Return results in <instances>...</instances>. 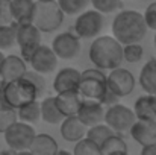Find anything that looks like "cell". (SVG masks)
<instances>
[{"instance_id":"1","label":"cell","mask_w":156,"mask_h":155,"mask_svg":"<svg viewBox=\"0 0 156 155\" xmlns=\"http://www.w3.org/2000/svg\"><path fill=\"white\" fill-rule=\"evenodd\" d=\"M147 31L149 28L146 24L144 15L138 11H121L115 15L112 21V34L121 44L141 41L146 37Z\"/></svg>"},{"instance_id":"2","label":"cell","mask_w":156,"mask_h":155,"mask_svg":"<svg viewBox=\"0 0 156 155\" xmlns=\"http://www.w3.org/2000/svg\"><path fill=\"white\" fill-rule=\"evenodd\" d=\"M90 61L102 68V70H112L118 65H121L123 59V44L112 35L96 37L94 41L90 44L88 50Z\"/></svg>"},{"instance_id":"3","label":"cell","mask_w":156,"mask_h":155,"mask_svg":"<svg viewBox=\"0 0 156 155\" xmlns=\"http://www.w3.org/2000/svg\"><path fill=\"white\" fill-rule=\"evenodd\" d=\"M64 12L56 0H46V2H35L32 23L41 32H55L61 28L64 21Z\"/></svg>"},{"instance_id":"4","label":"cell","mask_w":156,"mask_h":155,"mask_svg":"<svg viewBox=\"0 0 156 155\" xmlns=\"http://www.w3.org/2000/svg\"><path fill=\"white\" fill-rule=\"evenodd\" d=\"M5 96L11 108H20L40 98L37 87L24 76L5 82Z\"/></svg>"},{"instance_id":"5","label":"cell","mask_w":156,"mask_h":155,"mask_svg":"<svg viewBox=\"0 0 156 155\" xmlns=\"http://www.w3.org/2000/svg\"><path fill=\"white\" fill-rule=\"evenodd\" d=\"M35 129L30 123H26V122H21V120H17L14 122L5 132V142L6 145L14 149L15 152H24V151H29V146L35 137Z\"/></svg>"},{"instance_id":"6","label":"cell","mask_w":156,"mask_h":155,"mask_svg":"<svg viewBox=\"0 0 156 155\" xmlns=\"http://www.w3.org/2000/svg\"><path fill=\"white\" fill-rule=\"evenodd\" d=\"M15 38L21 52V58L29 62L30 55L41 44V31L32 23H15Z\"/></svg>"},{"instance_id":"7","label":"cell","mask_w":156,"mask_h":155,"mask_svg":"<svg viewBox=\"0 0 156 155\" xmlns=\"http://www.w3.org/2000/svg\"><path fill=\"white\" fill-rule=\"evenodd\" d=\"M136 116L133 113V109H130L129 106L123 105V103H114L109 105V108L105 111V117L103 122L111 126L115 132L118 134H124L129 132L132 125L135 123Z\"/></svg>"},{"instance_id":"8","label":"cell","mask_w":156,"mask_h":155,"mask_svg":"<svg viewBox=\"0 0 156 155\" xmlns=\"http://www.w3.org/2000/svg\"><path fill=\"white\" fill-rule=\"evenodd\" d=\"M103 14L97 9L82 11L74 21V34L82 38H96L103 29Z\"/></svg>"},{"instance_id":"9","label":"cell","mask_w":156,"mask_h":155,"mask_svg":"<svg viewBox=\"0 0 156 155\" xmlns=\"http://www.w3.org/2000/svg\"><path fill=\"white\" fill-rule=\"evenodd\" d=\"M106 84L118 98H126L133 91L136 81L132 72L118 65L109 72V75L106 76Z\"/></svg>"},{"instance_id":"10","label":"cell","mask_w":156,"mask_h":155,"mask_svg":"<svg viewBox=\"0 0 156 155\" xmlns=\"http://www.w3.org/2000/svg\"><path fill=\"white\" fill-rule=\"evenodd\" d=\"M50 47L56 53L58 58L68 61V59H73L79 55V52H80V38L73 32H62V34H58L53 38Z\"/></svg>"},{"instance_id":"11","label":"cell","mask_w":156,"mask_h":155,"mask_svg":"<svg viewBox=\"0 0 156 155\" xmlns=\"http://www.w3.org/2000/svg\"><path fill=\"white\" fill-rule=\"evenodd\" d=\"M29 64L32 65L34 70L43 73V75H49L56 70V65H58V56L56 53L53 52V49L50 46H44V44H40L34 53L30 55L29 58Z\"/></svg>"},{"instance_id":"12","label":"cell","mask_w":156,"mask_h":155,"mask_svg":"<svg viewBox=\"0 0 156 155\" xmlns=\"http://www.w3.org/2000/svg\"><path fill=\"white\" fill-rule=\"evenodd\" d=\"M77 91L82 96V99L97 101V102L102 103L105 94L108 91L106 79L91 78V76H80V82H79Z\"/></svg>"},{"instance_id":"13","label":"cell","mask_w":156,"mask_h":155,"mask_svg":"<svg viewBox=\"0 0 156 155\" xmlns=\"http://www.w3.org/2000/svg\"><path fill=\"white\" fill-rule=\"evenodd\" d=\"M77 119L87 126H93L97 123H102L105 117V108L103 103L97 102V101H90V99H82L80 106L76 113Z\"/></svg>"},{"instance_id":"14","label":"cell","mask_w":156,"mask_h":155,"mask_svg":"<svg viewBox=\"0 0 156 155\" xmlns=\"http://www.w3.org/2000/svg\"><path fill=\"white\" fill-rule=\"evenodd\" d=\"M129 132L132 138L141 146L156 143V120L136 119Z\"/></svg>"},{"instance_id":"15","label":"cell","mask_w":156,"mask_h":155,"mask_svg":"<svg viewBox=\"0 0 156 155\" xmlns=\"http://www.w3.org/2000/svg\"><path fill=\"white\" fill-rule=\"evenodd\" d=\"M79 82H80V72L73 67H64L56 73L53 79V90L56 93L77 91Z\"/></svg>"},{"instance_id":"16","label":"cell","mask_w":156,"mask_h":155,"mask_svg":"<svg viewBox=\"0 0 156 155\" xmlns=\"http://www.w3.org/2000/svg\"><path fill=\"white\" fill-rule=\"evenodd\" d=\"M26 70H27V65H26V61L21 56L8 55V56H5L3 65L0 68V79L8 82V81L21 78L26 73Z\"/></svg>"},{"instance_id":"17","label":"cell","mask_w":156,"mask_h":155,"mask_svg":"<svg viewBox=\"0 0 156 155\" xmlns=\"http://www.w3.org/2000/svg\"><path fill=\"white\" fill-rule=\"evenodd\" d=\"M87 126L77 119V116H67L61 122V135L65 142L76 143L87 135Z\"/></svg>"},{"instance_id":"18","label":"cell","mask_w":156,"mask_h":155,"mask_svg":"<svg viewBox=\"0 0 156 155\" xmlns=\"http://www.w3.org/2000/svg\"><path fill=\"white\" fill-rule=\"evenodd\" d=\"M55 102L58 105L59 111L65 117L76 116V113L80 106V102H82V96L79 94V91H62V93H56Z\"/></svg>"},{"instance_id":"19","label":"cell","mask_w":156,"mask_h":155,"mask_svg":"<svg viewBox=\"0 0 156 155\" xmlns=\"http://www.w3.org/2000/svg\"><path fill=\"white\" fill-rule=\"evenodd\" d=\"M58 143L49 134H35L30 146H29V152L35 155H55L58 154Z\"/></svg>"},{"instance_id":"20","label":"cell","mask_w":156,"mask_h":155,"mask_svg":"<svg viewBox=\"0 0 156 155\" xmlns=\"http://www.w3.org/2000/svg\"><path fill=\"white\" fill-rule=\"evenodd\" d=\"M133 113L136 119L156 120V94H143L133 103Z\"/></svg>"},{"instance_id":"21","label":"cell","mask_w":156,"mask_h":155,"mask_svg":"<svg viewBox=\"0 0 156 155\" xmlns=\"http://www.w3.org/2000/svg\"><path fill=\"white\" fill-rule=\"evenodd\" d=\"M35 9V0H11L12 20L15 23H29L32 21Z\"/></svg>"},{"instance_id":"22","label":"cell","mask_w":156,"mask_h":155,"mask_svg":"<svg viewBox=\"0 0 156 155\" xmlns=\"http://www.w3.org/2000/svg\"><path fill=\"white\" fill-rule=\"evenodd\" d=\"M141 88L149 93V94H156V58L149 59L141 72H140V79H138Z\"/></svg>"},{"instance_id":"23","label":"cell","mask_w":156,"mask_h":155,"mask_svg":"<svg viewBox=\"0 0 156 155\" xmlns=\"http://www.w3.org/2000/svg\"><path fill=\"white\" fill-rule=\"evenodd\" d=\"M100 152H102V155H124L127 154V145L118 132H114L103 140V143L100 145Z\"/></svg>"},{"instance_id":"24","label":"cell","mask_w":156,"mask_h":155,"mask_svg":"<svg viewBox=\"0 0 156 155\" xmlns=\"http://www.w3.org/2000/svg\"><path fill=\"white\" fill-rule=\"evenodd\" d=\"M40 105H41V120H44L46 123L58 125V123H61V122L64 120L65 116L59 111L58 105L55 102V98L49 96V98H46Z\"/></svg>"},{"instance_id":"25","label":"cell","mask_w":156,"mask_h":155,"mask_svg":"<svg viewBox=\"0 0 156 155\" xmlns=\"http://www.w3.org/2000/svg\"><path fill=\"white\" fill-rule=\"evenodd\" d=\"M17 116H18V120L34 125L41 119V105L38 101H32L17 108Z\"/></svg>"},{"instance_id":"26","label":"cell","mask_w":156,"mask_h":155,"mask_svg":"<svg viewBox=\"0 0 156 155\" xmlns=\"http://www.w3.org/2000/svg\"><path fill=\"white\" fill-rule=\"evenodd\" d=\"M73 154L74 155H102V152H100V146L94 140H91V138H88L85 135V137H82L80 140L76 142Z\"/></svg>"},{"instance_id":"27","label":"cell","mask_w":156,"mask_h":155,"mask_svg":"<svg viewBox=\"0 0 156 155\" xmlns=\"http://www.w3.org/2000/svg\"><path fill=\"white\" fill-rule=\"evenodd\" d=\"M17 44L15 24H0V50H8Z\"/></svg>"},{"instance_id":"28","label":"cell","mask_w":156,"mask_h":155,"mask_svg":"<svg viewBox=\"0 0 156 155\" xmlns=\"http://www.w3.org/2000/svg\"><path fill=\"white\" fill-rule=\"evenodd\" d=\"M115 131L111 128V126H108L106 123H97V125H93V126H90L88 129H87V137L88 138H91V140H94L99 146L103 143V140L106 137H109L111 134H114Z\"/></svg>"},{"instance_id":"29","label":"cell","mask_w":156,"mask_h":155,"mask_svg":"<svg viewBox=\"0 0 156 155\" xmlns=\"http://www.w3.org/2000/svg\"><path fill=\"white\" fill-rule=\"evenodd\" d=\"M144 56V49L143 46L138 43H129V44H123V59L130 62V64H135V62H140Z\"/></svg>"},{"instance_id":"30","label":"cell","mask_w":156,"mask_h":155,"mask_svg":"<svg viewBox=\"0 0 156 155\" xmlns=\"http://www.w3.org/2000/svg\"><path fill=\"white\" fill-rule=\"evenodd\" d=\"M58 5L61 6L62 12L67 15H76L80 14L87 6L90 5V0H56Z\"/></svg>"},{"instance_id":"31","label":"cell","mask_w":156,"mask_h":155,"mask_svg":"<svg viewBox=\"0 0 156 155\" xmlns=\"http://www.w3.org/2000/svg\"><path fill=\"white\" fill-rule=\"evenodd\" d=\"M94 9H97L102 14H111L121 8V0H90Z\"/></svg>"},{"instance_id":"32","label":"cell","mask_w":156,"mask_h":155,"mask_svg":"<svg viewBox=\"0 0 156 155\" xmlns=\"http://www.w3.org/2000/svg\"><path fill=\"white\" fill-rule=\"evenodd\" d=\"M17 120H18V116H17V109L15 108L0 109V134H3Z\"/></svg>"},{"instance_id":"33","label":"cell","mask_w":156,"mask_h":155,"mask_svg":"<svg viewBox=\"0 0 156 155\" xmlns=\"http://www.w3.org/2000/svg\"><path fill=\"white\" fill-rule=\"evenodd\" d=\"M26 79H29L35 87H37V90H38V94L41 96V94H44V91H46V79H44V75L43 73H40V72H37V70H26V73L23 75Z\"/></svg>"},{"instance_id":"34","label":"cell","mask_w":156,"mask_h":155,"mask_svg":"<svg viewBox=\"0 0 156 155\" xmlns=\"http://www.w3.org/2000/svg\"><path fill=\"white\" fill-rule=\"evenodd\" d=\"M12 21L11 0H0V24H11Z\"/></svg>"},{"instance_id":"35","label":"cell","mask_w":156,"mask_h":155,"mask_svg":"<svg viewBox=\"0 0 156 155\" xmlns=\"http://www.w3.org/2000/svg\"><path fill=\"white\" fill-rule=\"evenodd\" d=\"M144 20L149 29L156 31V2H152L144 11Z\"/></svg>"},{"instance_id":"36","label":"cell","mask_w":156,"mask_h":155,"mask_svg":"<svg viewBox=\"0 0 156 155\" xmlns=\"http://www.w3.org/2000/svg\"><path fill=\"white\" fill-rule=\"evenodd\" d=\"M141 154L143 155H156V143L141 146Z\"/></svg>"},{"instance_id":"37","label":"cell","mask_w":156,"mask_h":155,"mask_svg":"<svg viewBox=\"0 0 156 155\" xmlns=\"http://www.w3.org/2000/svg\"><path fill=\"white\" fill-rule=\"evenodd\" d=\"M3 61H5V55H3V50H0V68L3 65Z\"/></svg>"},{"instance_id":"38","label":"cell","mask_w":156,"mask_h":155,"mask_svg":"<svg viewBox=\"0 0 156 155\" xmlns=\"http://www.w3.org/2000/svg\"><path fill=\"white\" fill-rule=\"evenodd\" d=\"M153 43H155V47H156V34H155V40H153Z\"/></svg>"},{"instance_id":"39","label":"cell","mask_w":156,"mask_h":155,"mask_svg":"<svg viewBox=\"0 0 156 155\" xmlns=\"http://www.w3.org/2000/svg\"><path fill=\"white\" fill-rule=\"evenodd\" d=\"M35 2H46V0H35Z\"/></svg>"}]
</instances>
